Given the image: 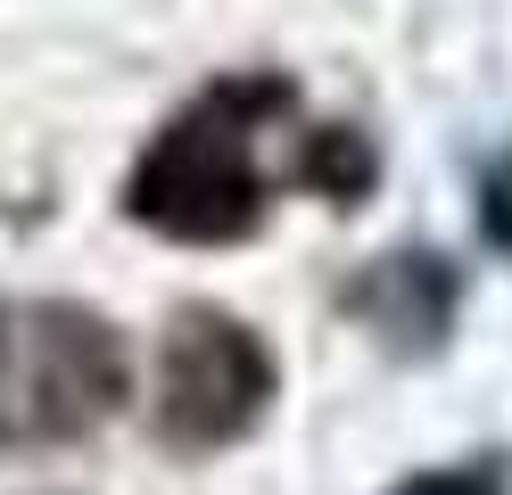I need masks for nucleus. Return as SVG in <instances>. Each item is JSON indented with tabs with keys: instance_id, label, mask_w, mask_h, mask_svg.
<instances>
[{
	"instance_id": "nucleus-1",
	"label": "nucleus",
	"mask_w": 512,
	"mask_h": 495,
	"mask_svg": "<svg viewBox=\"0 0 512 495\" xmlns=\"http://www.w3.org/2000/svg\"><path fill=\"white\" fill-rule=\"evenodd\" d=\"M298 116V91L281 75H232L199 91L190 108L157 132V141L141 149L133 182H124V207H133V223L166 231V240L182 248H232L248 240L256 223H265L273 207V174H265V132Z\"/></svg>"
},
{
	"instance_id": "nucleus-2",
	"label": "nucleus",
	"mask_w": 512,
	"mask_h": 495,
	"mask_svg": "<svg viewBox=\"0 0 512 495\" xmlns=\"http://www.w3.org/2000/svg\"><path fill=\"white\" fill-rule=\"evenodd\" d=\"M133 396L116 322L67 297H9L0 306V446L50 454L91 438Z\"/></svg>"
},
{
	"instance_id": "nucleus-3",
	"label": "nucleus",
	"mask_w": 512,
	"mask_h": 495,
	"mask_svg": "<svg viewBox=\"0 0 512 495\" xmlns=\"http://www.w3.org/2000/svg\"><path fill=\"white\" fill-rule=\"evenodd\" d=\"M273 347L223 306H182L157 339V396L149 421L174 454H223L273 413Z\"/></svg>"
},
{
	"instance_id": "nucleus-4",
	"label": "nucleus",
	"mask_w": 512,
	"mask_h": 495,
	"mask_svg": "<svg viewBox=\"0 0 512 495\" xmlns=\"http://www.w3.org/2000/svg\"><path fill=\"white\" fill-rule=\"evenodd\" d=\"M455 306H463V281L455 264L430 256V248H389L372 256L356 281H347V314L389 355H430L446 330H455Z\"/></svg>"
},
{
	"instance_id": "nucleus-5",
	"label": "nucleus",
	"mask_w": 512,
	"mask_h": 495,
	"mask_svg": "<svg viewBox=\"0 0 512 495\" xmlns=\"http://www.w3.org/2000/svg\"><path fill=\"white\" fill-rule=\"evenodd\" d=\"M290 165H298L306 190L331 198V207H356V198L372 190V174H380V165H372V141H364L356 124H314L306 141L290 149Z\"/></svg>"
},
{
	"instance_id": "nucleus-6",
	"label": "nucleus",
	"mask_w": 512,
	"mask_h": 495,
	"mask_svg": "<svg viewBox=\"0 0 512 495\" xmlns=\"http://www.w3.org/2000/svg\"><path fill=\"white\" fill-rule=\"evenodd\" d=\"M389 495H512V479L496 454H471V462H446V471H413Z\"/></svg>"
},
{
	"instance_id": "nucleus-7",
	"label": "nucleus",
	"mask_w": 512,
	"mask_h": 495,
	"mask_svg": "<svg viewBox=\"0 0 512 495\" xmlns=\"http://www.w3.org/2000/svg\"><path fill=\"white\" fill-rule=\"evenodd\" d=\"M479 240L512 256V149H496V165L479 174Z\"/></svg>"
}]
</instances>
